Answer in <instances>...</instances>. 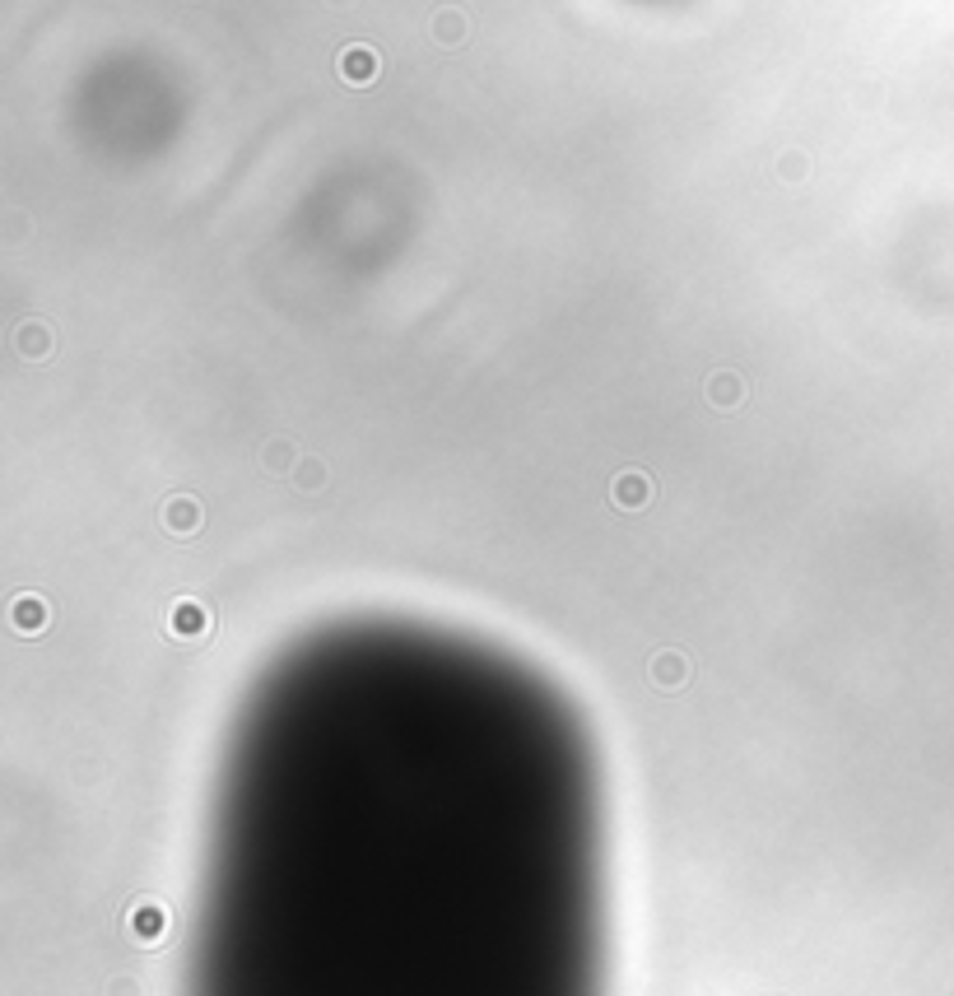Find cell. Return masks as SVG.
<instances>
[{"label": "cell", "instance_id": "1", "mask_svg": "<svg viewBox=\"0 0 954 996\" xmlns=\"http://www.w3.org/2000/svg\"><path fill=\"white\" fill-rule=\"evenodd\" d=\"M210 629H215L210 606L196 601V596H182V601L168 606V633H173V638H205Z\"/></svg>", "mask_w": 954, "mask_h": 996}, {"label": "cell", "instance_id": "2", "mask_svg": "<svg viewBox=\"0 0 954 996\" xmlns=\"http://www.w3.org/2000/svg\"><path fill=\"white\" fill-rule=\"evenodd\" d=\"M610 498H615V508L638 512V508H647V498H652V480H647L643 471H619L615 485H610Z\"/></svg>", "mask_w": 954, "mask_h": 996}, {"label": "cell", "instance_id": "3", "mask_svg": "<svg viewBox=\"0 0 954 996\" xmlns=\"http://www.w3.org/2000/svg\"><path fill=\"white\" fill-rule=\"evenodd\" d=\"M377 70H382V61H377L373 47H359V42H354V47H345V52H340V75H345L350 84L377 80Z\"/></svg>", "mask_w": 954, "mask_h": 996}, {"label": "cell", "instance_id": "4", "mask_svg": "<svg viewBox=\"0 0 954 996\" xmlns=\"http://www.w3.org/2000/svg\"><path fill=\"white\" fill-rule=\"evenodd\" d=\"M10 624L19 633H42L47 629V601H42V596H14L10 601Z\"/></svg>", "mask_w": 954, "mask_h": 996}, {"label": "cell", "instance_id": "5", "mask_svg": "<svg viewBox=\"0 0 954 996\" xmlns=\"http://www.w3.org/2000/svg\"><path fill=\"white\" fill-rule=\"evenodd\" d=\"M201 503L196 498H173L168 508H163V526L173 531V536H191V531H201Z\"/></svg>", "mask_w": 954, "mask_h": 996}, {"label": "cell", "instance_id": "6", "mask_svg": "<svg viewBox=\"0 0 954 996\" xmlns=\"http://www.w3.org/2000/svg\"><path fill=\"white\" fill-rule=\"evenodd\" d=\"M685 675H689V661L680 657V652H661V657L652 661V680H657L661 689L685 685Z\"/></svg>", "mask_w": 954, "mask_h": 996}, {"label": "cell", "instance_id": "7", "mask_svg": "<svg viewBox=\"0 0 954 996\" xmlns=\"http://www.w3.org/2000/svg\"><path fill=\"white\" fill-rule=\"evenodd\" d=\"M135 936H140V941H159V936H163V908H159V903L135 908Z\"/></svg>", "mask_w": 954, "mask_h": 996}, {"label": "cell", "instance_id": "8", "mask_svg": "<svg viewBox=\"0 0 954 996\" xmlns=\"http://www.w3.org/2000/svg\"><path fill=\"white\" fill-rule=\"evenodd\" d=\"M708 396H713L717 405H736L740 401V382L731 373H717L713 382H708Z\"/></svg>", "mask_w": 954, "mask_h": 996}, {"label": "cell", "instance_id": "9", "mask_svg": "<svg viewBox=\"0 0 954 996\" xmlns=\"http://www.w3.org/2000/svg\"><path fill=\"white\" fill-rule=\"evenodd\" d=\"M19 350H24L28 359H42V354H47V331H42V326H24V331H19Z\"/></svg>", "mask_w": 954, "mask_h": 996}, {"label": "cell", "instance_id": "10", "mask_svg": "<svg viewBox=\"0 0 954 996\" xmlns=\"http://www.w3.org/2000/svg\"><path fill=\"white\" fill-rule=\"evenodd\" d=\"M294 471H303L298 480H303L308 489H317V485H322V466H317V461H303V466H294Z\"/></svg>", "mask_w": 954, "mask_h": 996}, {"label": "cell", "instance_id": "11", "mask_svg": "<svg viewBox=\"0 0 954 996\" xmlns=\"http://www.w3.org/2000/svg\"><path fill=\"white\" fill-rule=\"evenodd\" d=\"M266 461H270V471H284V461H289V447H284V443H270V447H266Z\"/></svg>", "mask_w": 954, "mask_h": 996}]
</instances>
